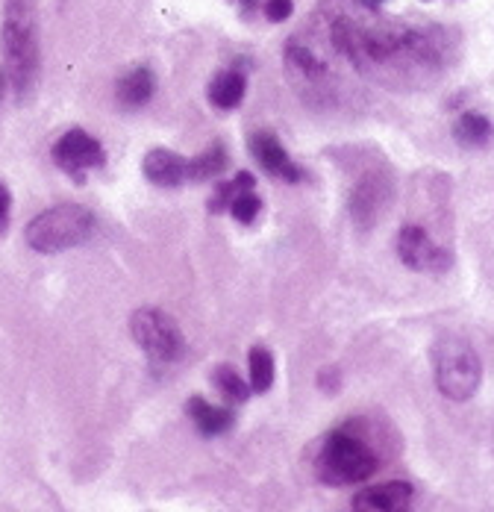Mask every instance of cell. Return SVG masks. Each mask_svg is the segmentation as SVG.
I'll return each mask as SVG.
<instances>
[{
    "label": "cell",
    "mask_w": 494,
    "mask_h": 512,
    "mask_svg": "<svg viewBox=\"0 0 494 512\" xmlns=\"http://www.w3.org/2000/svg\"><path fill=\"white\" fill-rule=\"evenodd\" d=\"M0 45L15 95L27 98L39 80V65H42L36 0H3Z\"/></svg>",
    "instance_id": "6da1fadb"
},
{
    "label": "cell",
    "mask_w": 494,
    "mask_h": 512,
    "mask_svg": "<svg viewBox=\"0 0 494 512\" xmlns=\"http://www.w3.org/2000/svg\"><path fill=\"white\" fill-rule=\"evenodd\" d=\"M377 468H380L377 451L362 436H353L345 430H336L333 436H327L315 457V471H318L321 483H327V486L362 483Z\"/></svg>",
    "instance_id": "7a4b0ae2"
},
{
    "label": "cell",
    "mask_w": 494,
    "mask_h": 512,
    "mask_svg": "<svg viewBox=\"0 0 494 512\" xmlns=\"http://www.w3.org/2000/svg\"><path fill=\"white\" fill-rule=\"evenodd\" d=\"M433 371H436L439 392L453 404L471 401L483 383V362L477 357V351L459 336H442L436 342Z\"/></svg>",
    "instance_id": "3957f363"
},
{
    "label": "cell",
    "mask_w": 494,
    "mask_h": 512,
    "mask_svg": "<svg viewBox=\"0 0 494 512\" xmlns=\"http://www.w3.org/2000/svg\"><path fill=\"white\" fill-rule=\"evenodd\" d=\"M95 230V215L80 204H59L27 224V245L39 254H59L83 245Z\"/></svg>",
    "instance_id": "277c9868"
},
{
    "label": "cell",
    "mask_w": 494,
    "mask_h": 512,
    "mask_svg": "<svg viewBox=\"0 0 494 512\" xmlns=\"http://www.w3.org/2000/svg\"><path fill=\"white\" fill-rule=\"evenodd\" d=\"M136 342L159 362H174L183 354V336L180 327L159 309H139L130 321Z\"/></svg>",
    "instance_id": "5b68a950"
},
{
    "label": "cell",
    "mask_w": 494,
    "mask_h": 512,
    "mask_svg": "<svg viewBox=\"0 0 494 512\" xmlns=\"http://www.w3.org/2000/svg\"><path fill=\"white\" fill-rule=\"evenodd\" d=\"M397 256L412 271H445L450 268V256L430 239L424 227H403L397 233Z\"/></svg>",
    "instance_id": "8992f818"
},
{
    "label": "cell",
    "mask_w": 494,
    "mask_h": 512,
    "mask_svg": "<svg viewBox=\"0 0 494 512\" xmlns=\"http://www.w3.org/2000/svg\"><path fill=\"white\" fill-rule=\"evenodd\" d=\"M103 148L98 139H92L86 130H68L56 145H53V162L68 171V174H83L95 171L103 165Z\"/></svg>",
    "instance_id": "52a82bcc"
},
{
    "label": "cell",
    "mask_w": 494,
    "mask_h": 512,
    "mask_svg": "<svg viewBox=\"0 0 494 512\" xmlns=\"http://www.w3.org/2000/svg\"><path fill=\"white\" fill-rule=\"evenodd\" d=\"M250 154L256 156V162L277 180H286V183H297L303 174L295 165V159L286 154V148L280 145V139L268 130L262 133H253L250 136Z\"/></svg>",
    "instance_id": "ba28073f"
},
{
    "label": "cell",
    "mask_w": 494,
    "mask_h": 512,
    "mask_svg": "<svg viewBox=\"0 0 494 512\" xmlns=\"http://www.w3.org/2000/svg\"><path fill=\"white\" fill-rule=\"evenodd\" d=\"M412 498H415V489L406 480H389V483L362 489L350 507L359 512H397L406 510Z\"/></svg>",
    "instance_id": "9c48e42d"
},
{
    "label": "cell",
    "mask_w": 494,
    "mask_h": 512,
    "mask_svg": "<svg viewBox=\"0 0 494 512\" xmlns=\"http://www.w3.org/2000/svg\"><path fill=\"white\" fill-rule=\"evenodd\" d=\"M145 177L159 189H177L189 183V159L165 148H156L145 156Z\"/></svg>",
    "instance_id": "30bf717a"
},
{
    "label": "cell",
    "mask_w": 494,
    "mask_h": 512,
    "mask_svg": "<svg viewBox=\"0 0 494 512\" xmlns=\"http://www.w3.org/2000/svg\"><path fill=\"white\" fill-rule=\"evenodd\" d=\"M186 410H189L195 427H198L203 436H221V433H227V430L233 427V421H236L233 410H227V407H212V404H206L203 398H189Z\"/></svg>",
    "instance_id": "8fae6325"
},
{
    "label": "cell",
    "mask_w": 494,
    "mask_h": 512,
    "mask_svg": "<svg viewBox=\"0 0 494 512\" xmlns=\"http://www.w3.org/2000/svg\"><path fill=\"white\" fill-rule=\"evenodd\" d=\"M247 80L242 71H221L212 83H209V101L218 109H236L245 101Z\"/></svg>",
    "instance_id": "7c38bea8"
},
{
    "label": "cell",
    "mask_w": 494,
    "mask_h": 512,
    "mask_svg": "<svg viewBox=\"0 0 494 512\" xmlns=\"http://www.w3.org/2000/svg\"><path fill=\"white\" fill-rule=\"evenodd\" d=\"M153 89H156V80H153V71L150 68H133L130 74H124L118 80V101L124 106H145L153 98Z\"/></svg>",
    "instance_id": "4fadbf2b"
},
{
    "label": "cell",
    "mask_w": 494,
    "mask_h": 512,
    "mask_svg": "<svg viewBox=\"0 0 494 512\" xmlns=\"http://www.w3.org/2000/svg\"><path fill=\"white\" fill-rule=\"evenodd\" d=\"M492 133V121H489L486 115H480V112H465V115L456 121V127H453L456 142H462L465 148H483V145H489Z\"/></svg>",
    "instance_id": "5bb4252c"
},
{
    "label": "cell",
    "mask_w": 494,
    "mask_h": 512,
    "mask_svg": "<svg viewBox=\"0 0 494 512\" xmlns=\"http://www.w3.org/2000/svg\"><path fill=\"white\" fill-rule=\"evenodd\" d=\"M224 168H227V151H224L221 145H212V148H206L203 154L189 159V183L209 180V177L221 174Z\"/></svg>",
    "instance_id": "9a60e30c"
},
{
    "label": "cell",
    "mask_w": 494,
    "mask_h": 512,
    "mask_svg": "<svg viewBox=\"0 0 494 512\" xmlns=\"http://www.w3.org/2000/svg\"><path fill=\"white\" fill-rule=\"evenodd\" d=\"M274 386V357L268 348L256 345L250 351V392L265 395Z\"/></svg>",
    "instance_id": "2e32d148"
},
{
    "label": "cell",
    "mask_w": 494,
    "mask_h": 512,
    "mask_svg": "<svg viewBox=\"0 0 494 512\" xmlns=\"http://www.w3.org/2000/svg\"><path fill=\"white\" fill-rule=\"evenodd\" d=\"M212 377H215L218 392H221L230 404H245L247 398H250V386L239 377V371H236L233 365H218Z\"/></svg>",
    "instance_id": "e0dca14e"
},
{
    "label": "cell",
    "mask_w": 494,
    "mask_h": 512,
    "mask_svg": "<svg viewBox=\"0 0 494 512\" xmlns=\"http://www.w3.org/2000/svg\"><path fill=\"white\" fill-rule=\"evenodd\" d=\"M230 212H233V218H236V221L250 224V221H256V218H259V212H262V201H259V195H256L253 189H242V192H236V198L230 201Z\"/></svg>",
    "instance_id": "ac0fdd59"
},
{
    "label": "cell",
    "mask_w": 494,
    "mask_h": 512,
    "mask_svg": "<svg viewBox=\"0 0 494 512\" xmlns=\"http://www.w3.org/2000/svg\"><path fill=\"white\" fill-rule=\"evenodd\" d=\"M242 189H253V174H247V171H239L233 180L221 183L218 192H215V201L209 206H212L215 212H221L224 206H230V201L236 198V192H242Z\"/></svg>",
    "instance_id": "d6986e66"
},
{
    "label": "cell",
    "mask_w": 494,
    "mask_h": 512,
    "mask_svg": "<svg viewBox=\"0 0 494 512\" xmlns=\"http://www.w3.org/2000/svg\"><path fill=\"white\" fill-rule=\"evenodd\" d=\"M292 0H268L265 3V15H268V21H274V24H280V21H286L289 15H292Z\"/></svg>",
    "instance_id": "ffe728a7"
},
{
    "label": "cell",
    "mask_w": 494,
    "mask_h": 512,
    "mask_svg": "<svg viewBox=\"0 0 494 512\" xmlns=\"http://www.w3.org/2000/svg\"><path fill=\"white\" fill-rule=\"evenodd\" d=\"M9 206H12V201H9V192H6V186L0 183V230L6 227V218H9Z\"/></svg>",
    "instance_id": "44dd1931"
},
{
    "label": "cell",
    "mask_w": 494,
    "mask_h": 512,
    "mask_svg": "<svg viewBox=\"0 0 494 512\" xmlns=\"http://www.w3.org/2000/svg\"><path fill=\"white\" fill-rule=\"evenodd\" d=\"M359 3H365V6H380V3H386V0H359Z\"/></svg>",
    "instance_id": "7402d4cb"
},
{
    "label": "cell",
    "mask_w": 494,
    "mask_h": 512,
    "mask_svg": "<svg viewBox=\"0 0 494 512\" xmlns=\"http://www.w3.org/2000/svg\"><path fill=\"white\" fill-rule=\"evenodd\" d=\"M3 86H6V77H3V71H0V98H3Z\"/></svg>",
    "instance_id": "603a6c76"
}]
</instances>
